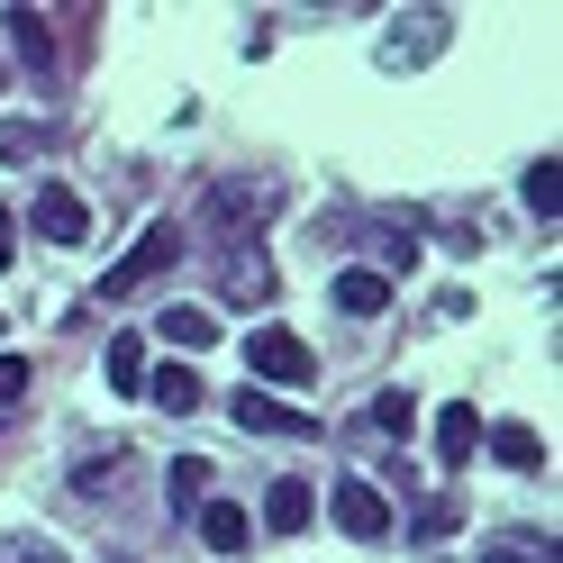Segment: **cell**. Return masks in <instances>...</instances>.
<instances>
[{
	"label": "cell",
	"instance_id": "cell-1",
	"mask_svg": "<svg viewBox=\"0 0 563 563\" xmlns=\"http://www.w3.org/2000/svg\"><path fill=\"white\" fill-rule=\"evenodd\" d=\"M309 373H319V355H309L291 328H255L245 336V391H255V382H309Z\"/></svg>",
	"mask_w": 563,
	"mask_h": 563
},
{
	"label": "cell",
	"instance_id": "cell-2",
	"mask_svg": "<svg viewBox=\"0 0 563 563\" xmlns=\"http://www.w3.org/2000/svg\"><path fill=\"white\" fill-rule=\"evenodd\" d=\"M173 264H183V228H173V219H155L146 236H136V255L110 273V300H128V291H146V282L155 273H173Z\"/></svg>",
	"mask_w": 563,
	"mask_h": 563
},
{
	"label": "cell",
	"instance_id": "cell-3",
	"mask_svg": "<svg viewBox=\"0 0 563 563\" xmlns=\"http://www.w3.org/2000/svg\"><path fill=\"white\" fill-rule=\"evenodd\" d=\"M328 518L345 527V537H364V545H382V537L400 527V518H391V500H382L373 482H336V490H328Z\"/></svg>",
	"mask_w": 563,
	"mask_h": 563
},
{
	"label": "cell",
	"instance_id": "cell-4",
	"mask_svg": "<svg viewBox=\"0 0 563 563\" xmlns=\"http://www.w3.org/2000/svg\"><path fill=\"white\" fill-rule=\"evenodd\" d=\"M264 219H273V191L264 183H209V228H219V236H245Z\"/></svg>",
	"mask_w": 563,
	"mask_h": 563
},
{
	"label": "cell",
	"instance_id": "cell-5",
	"mask_svg": "<svg viewBox=\"0 0 563 563\" xmlns=\"http://www.w3.org/2000/svg\"><path fill=\"white\" fill-rule=\"evenodd\" d=\"M437 46H445V10H409V19L391 27V46H382V64L400 74V64H428Z\"/></svg>",
	"mask_w": 563,
	"mask_h": 563
},
{
	"label": "cell",
	"instance_id": "cell-6",
	"mask_svg": "<svg viewBox=\"0 0 563 563\" xmlns=\"http://www.w3.org/2000/svg\"><path fill=\"white\" fill-rule=\"evenodd\" d=\"M236 428H245V437H319V418H309V409H282V400H264V391H245V400H236Z\"/></svg>",
	"mask_w": 563,
	"mask_h": 563
},
{
	"label": "cell",
	"instance_id": "cell-7",
	"mask_svg": "<svg viewBox=\"0 0 563 563\" xmlns=\"http://www.w3.org/2000/svg\"><path fill=\"white\" fill-rule=\"evenodd\" d=\"M309 518H319V490H309L300 473H282V482L264 490V527H273V537H300Z\"/></svg>",
	"mask_w": 563,
	"mask_h": 563
},
{
	"label": "cell",
	"instance_id": "cell-8",
	"mask_svg": "<svg viewBox=\"0 0 563 563\" xmlns=\"http://www.w3.org/2000/svg\"><path fill=\"white\" fill-rule=\"evenodd\" d=\"M336 309H345V319H382V309H391V273L345 264V273H336Z\"/></svg>",
	"mask_w": 563,
	"mask_h": 563
},
{
	"label": "cell",
	"instance_id": "cell-9",
	"mask_svg": "<svg viewBox=\"0 0 563 563\" xmlns=\"http://www.w3.org/2000/svg\"><path fill=\"white\" fill-rule=\"evenodd\" d=\"M37 236H55V245H82V236H91V209H82L74 191H64V183H46V191H37Z\"/></svg>",
	"mask_w": 563,
	"mask_h": 563
},
{
	"label": "cell",
	"instance_id": "cell-10",
	"mask_svg": "<svg viewBox=\"0 0 563 563\" xmlns=\"http://www.w3.org/2000/svg\"><path fill=\"white\" fill-rule=\"evenodd\" d=\"M155 336L173 345V355H200V345H219V319H209V309H191V300H173L164 319H155Z\"/></svg>",
	"mask_w": 563,
	"mask_h": 563
},
{
	"label": "cell",
	"instance_id": "cell-11",
	"mask_svg": "<svg viewBox=\"0 0 563 563\" xmlns=\"http://www.w3.org/2000/svg\"><path fill=\"white\" fill-rule=\"evenodd\" d=\"M146 400H155V409H173V418H191L209 391H200V373H191V364H164V373H146Z\"/></svg>",
	"mask_w": 563,
	"mask_h": 563
},
{
	"label": "cell",
	"instance_id": "cell-12",
	"mask_svg": "<svg viewBox=\"0 0 563 563\" xmlns=\"http://www.w3.org/2000/svg\"><path fill=\"white\" fill-rule=\"evenodd\" d=\"M473 445H482V409L454 400V409L437 418V454H445V464H473Z\"/></svg>",
	"mask_w": 563,
	"mask_h": 563
},
{
	"label": "cell",
	"instance_id": "cell-13",
	"mask_svg": "<svg viewBox=\"0 0 563 563\" xmlns=\"http://www.w3.org/2000/svg\"><path fill=\"white\" fill-rule=\"evenodd\" d=\"M191 518H200V537H209V545H219V554H236L245 537H255V518H245L236 500H200Z\"/></svg>",
	"mask_w": 563,
	"mask_h": 563
},
{
	"label": "cell",
	"instance_id": "cell-14",
	"mask_svg": "<svg viewBox=\"0 0 563 563\" xmlns=\"http://www.w3.org/2000/svg\"><path fill=\"white\" fill-rule=\"evenodd\" d=\"M209 473H219V464H200V454H183V464L164 473V500H173V518H191V509L209 500Z\"/></svg>",
	"mask_w": 563,
	"mask_h": 563
},
{
	"label": "cell",
	"instance_id": "cell-15",
	"mask_svg": "<svg viewBox=\"0 0 563 563\" xmlns=\"http://www.w3.org/2000/svg\"><path fill=\"white\" fill-rule=\"evenodd\" d=\"M482 445L500 454V464H518V473H537V464H545V445H537V428H518V418H509V428H482Z\"/></svg>",
	"mask_w": 563,
	"mask_h": 563
},
{
	"label": "cell",
	"instance_id": "cell-16",
	"mask_svg": "<svg viewBox=\"0 0 563 563\" xmlns=\"http://www.w3.org/2000/svg\"><path fill=\"white\" fill-rule=\"evenodd\" d=\"M110 391H146V336H110Z\"/></svg>",
	"mask_w": 563,
	"mask_h": 563
},
{
	"label": "cell",
	"instance_id": "cell-17",
	"mask_svg": "<svg viewBox=\"0 0 563 563\" xmlns=\"http://www.w3.org/2000/svg\"><path fill=\"white\" fill-rule=\"evenodd\" d=\"M228 300H273V264H245V245L228 255Z\"/></svg>",
	"mask_w": 563,
	"mask_h": 563
},
{
	"label": "cell",
	"instance_id": "cell-18",
	"mask_svg": "<svg viewBox=\"0 0 563 563\" xmlns=\"http://www.w3.org/2000/svg\"><path fill=\"white\" fill-rule=\"evenodd\" d=\"M527 209H537V219H554V209H563V164H554V155L527 173Z\"/></svg>",
	"mask_w": 563,
	"mask_h": 563
},
{
	"label": "cell",
	"instance_id": "cell-19",
	"mask_svg": "<svg viewBox=\"0 0 563 563\" xmlns=\"http://www.w3.org/2000/svg\"><path fill=\"white\" fill-rule=\"evenodd\" d=\"M373 428H382V437H409V428H418V400H409V391H382V400H373Z\"/></svg>",
	"mask_w": 563,
	"mask_h": 563
},
{
	"label": "cell",
	"instance_id": "cell-20",
	"mask_svg": "<svg viewBox=\"0 0 563 563\" xmlns=\"http://www.w3.org/2000/svg\"><path fill=\"white\" fill-rule=\"evenodd\" d=\"M10 37H19L27 64H46V19H37V10H10Z\"/></svg>",
	"mask_w": 563,
	"mask_h": 563
},
{
	"label": "cell",
	"instance_id": "cell-21",
	"mask_svg": "<svg viewBox=\"0 0 563 563\" xmlns=\"http://www.w3.org/2000/svg\"><path fill=\"white\" fill-rule=\"evenodd\" d=\"M27 155H37V128L10 119V128H0V164H27Z\"/></svg>",
	"mask_w": 563,
	"mask_h": 563
},
{
	"label": "cell",
	"instance_id": "cell-22",
	"mask_svg": "<svg viewBox=\"0 0 563 563\" xmlns=\"http://www.w3.org/2000/svg\"><path fill=\"white\" fill-rule=\"evenodd\" d=\"M119 482V454H82V473H74V490H110Z\"/></svg>",
	"mask_w": 563,
	"mask_h": 563
},
{
	"label": "cell",
	"instance_id": "cell-23",
	"mask_svg": "<svg viewBox=\"0 0 563 563\" xmlns=\"http://www.w3.org/2000/svg\"><path fill=\"white\" fill-rule=\"evenodd\" d=\"M0 563H64V545H37V537H10V545H0Z\"/></svg>",
	"mask_w": 563,
	"mask_h": 563
},
{
	"label": "cell",
	"instance_id": "cell-24",
	"mask_svg": "<svg viewBox=\"0 0 563 563\" xmlns=\"http://www.w3.org/2000/svg\"><path fill=\"white\" fill-rule=\"evenodd\" d=\"M19 391H27V355H0V409H10Z\"/></svg>",
	"mask_w": 563,
	"mask_h": 563
},
{
	"label": "cell",
	"instance_id": "cell-25",
	"mask_svg": "<svg viewBox=\"0 0 563 563\" xmlns=\"http://www.w3.org/2000/svg\"><path fill=\"white\" fill-rule=\"evenodd\" d=\"M482 563H545L537 545H482Z\"/></svg>",
	"mask_w": 563,
	"mask_h": 563
},
{
	"label": "cell",
	"instance_id": "cell-26",
	"mask_svg": "<svg viewBox=\"0 0 563 563\" xmlns=\"http://www.w3.org/2000/svg\"><path fill=\"white\" fill-rule=\"evenodd\" d=\"M10 264H19V219L0 209V273H10Z\"/></svg>",
	"mask_w": 563,
	"mask_h": 563
},
{
	"label": "cell",
	"instance_id": "cell-27",
	"mask_svg": "<svg viewBox=\"0 0 563 563\" xmlns=\"http://www.w3.org/2000/svg\"><path fill=\"white\" fill-rule=\"evenodd\" d=\"M0 82H10V74H0Z\"/></svg>",
	"mask_w": 563,
	"mask_h": 563
}]
</instances>
